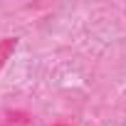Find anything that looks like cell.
Listing matches in <instances>:
<instances>
[{"label":"cell","mask_w":126,"mask_h":126,"mask_svg":"<svg viewBox=\"0 0 126 126\" xmlns=\"http://www.w3.org/2000/svg\"><path fill=\"white\" fill-rule=\"evenodd\" d=\"M15 47H17V37H5V40H0V69L5 67V62L13 57Z\"/></svg>","instance_id":"obj_1"}]
</instances>
